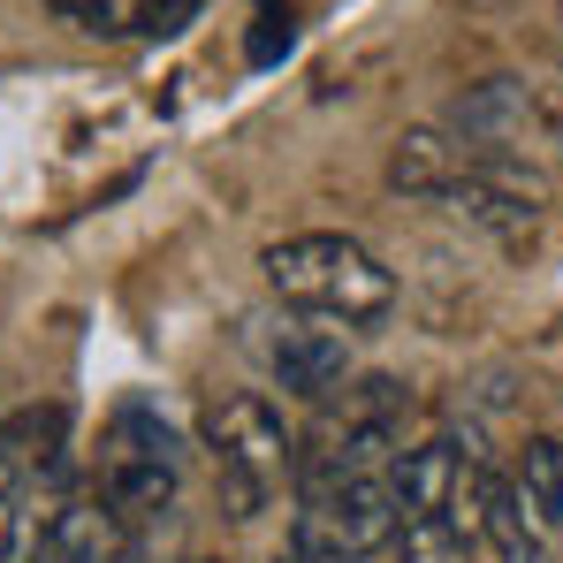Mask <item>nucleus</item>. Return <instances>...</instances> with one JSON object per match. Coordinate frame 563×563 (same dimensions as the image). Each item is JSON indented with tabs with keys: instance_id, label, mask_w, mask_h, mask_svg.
I'll return each mask as SVG.
<instances>
[{
	"instance_id": "1",
	"label": "nucleus",
	"mask_w": 563,
	"mask_h": 563,
	"mask_svg": "<svg viewBox=\"0 0 563 563\" xmlns=\"http://www.w3.org/2000/svg\"><path fill=\"white\" fill-rule=\"evenodd\" d=\"M260 275L289 312L335 320V328H374L396 312V267H380V252H366L358 236L335 229H305L260 252Z\"/></svg>"
},
{
	"instance_id": "2",
	"label": "nucleus",
	"mask_w": 563,
	"mask_h": 563,
	"mask_svg": "<svg viewBox=\"0 0 563 563\" xmlns=\"http://www.w3.org/2000/svg\"><path fill=\"white\" fill-rule=\"evenodd\" d=\"M380 549H396V487H388V472L297 465L289 556L297 563H374Z\"/></svg>"
},
{
	"instance_id": "3",
	"label": "nucleus",
	"mask_w": 563,
	"mask_h": 563,
	"mask_svg": "<svg viewBox=\"0 0 563 563\" xmlns=\"http://www.w3.org/2000/svg\"><path fill=\"white\" fill-rule=\"evenodd\" d=\"M198 434H206V450H213L229 518H260L282 487L297 479V457H305L297 434H289V419L275 411V396H260V388L213 396L206 419H198Z\"/></svg>"
},
{
	"instance_id": "4",
	"label": "nucleus",
	"mask_w": 563,
	"mask_h": 563,
	"mask_svg": "<svg viewBox=\"0 0 563 563\" xmlns=\"http://www.w3.org/2000/svg\"><path fill=\"white\" fill-rule=\"evenodd\" d=\"M92 487L122 526L168 518L176 495H184V442H176V427H168L153 404H122V411L107 419V434H99Z\"/></svg>"
},
{
	"instance_id": "5",
	"label": "nucleus",
	"mask_w": 563,
	"mask_h": 563,
	"mask_svg": "<svg viewBox=\"0 0 563 563\" xmlns=\"http://www.w3.org/2000/svg\"><path fill=\"white\" fill-rule=\"evenodd\" d=\"M450 130L479 161H563V92L533 77H479L450 107Z\"/></svg>"
},
{
	"instance_id": "6",
	"label": "nucleus",
	"mask_w": 563,
	"mask_h": 563,
	"mask_svg": "<svg viewBox=\"0 0 563 563\" xmlns=\"http://www.w3.org/2000/svg\"><path fill=\"white\" fill-rule=\"evenodd\" d=\"M404 411H411V388L388 374H366L343 388V404L328 411L320 427V450H305L297 465L320 472H380L404 457Z\"/></svg>"
},
{
	"instance_id": "7",
	"label": "nucleus",
	"mask_w": 563,
	"mask_h": 563,
	"mask_svg": "<svg viewBox=\"0 0 563 563\" xmlns=\"http://www.w3.org/2000/svg\"><path fill=\"white\" fill-rule=\"evenodd\" d=\"M434 206L457 213V221H472V229H487V236H533V229H541V190L518 184L503 161H479V153L442 184Z\"/></svg>"
},
{
	"instance_id": "8",
	"label": "nucleus",
	"mask_w": 563,
	"mask_h": 563,
	"mask_svg": "<svg viewBox=\"0 0 563 563\" xmlns=\"http://www.w3.org/2000/svg\"><path fill=\"white\" fill-rule=\"evenodd\" d=\"M465 479H472V457L457 434H427L411 442L396 465H388V487H396V526L404 518H450L457 526V503H465ZM472 541V533H465Z\"/></svg>"
},
{
	"instance_id": "9",
	"label": "nucleus",
	"mask_w": 563,
	"mask_h": 563,
	"mask_svg": "<svg viewBox=\"0 0 563 563\" xmlns=\"http://www.w3.org/2000/svg\"><path fill=\"white\" fill-rule=\"evenodd\" d=\"M457 526L472 533V549H495L503 563H541V526L526 518V503H518V479L495 465H479L472 457V479H465V503H457Z\"/></svg>"
},
{
	"instance_id": "10",
	"label": "nucleus",
	"mask_w": 563,
	"mask_h": 563,
	"mask_svg": "<svg viewBox=\"0 0 563 563\" xmlns=\"http://www.w3.org/2000/svg\"><path fill=\"white\" fill-rule=\"evenodd\" d=\"M38 556L46 563H145L137 549V526H122L107 503H62V510H46V526H38Z\"/></svg>"
},
{
	"instance_id": "11",
	"label": "nucleus",
	"mask_w": 563,
	"mask_h": 563,
	"mask_svg": "<svg viewBox=\"0 0 563 563\" xmlns=\"http://www.w3.org/2000/svg\"><path fill=\"white\" fill-rule=\"evenodd\" d=\"M267 374H275L289 396H305V404H328V396L351 380V351H343V335H328V328H282L275 343H267Z\"/></svg>"
},
{
	"instance_id": "12",
	"label": "nucleus",
	"mask_w": 563,
	"mask_h": 563,
	"mask_svg": "<svg viewBox=\"0 0 563 563\" xmlns=\"http://www.w3.org/2000/svg\"><path fill=\"white\" fill-rule=\"evenodd\" d=\"M85 38H176L206 0H46Z\"/></svg>"
},
{
	"instance_id": "13",
	"label": "nucleus",
	"mask_w": 563,
	"mask_h": 563,
	"mask_svg": "<svg viewBox=\"0 0 563 563\" xmlns=\"http://www.w3.org/2000/svg\"><path fill=\"white\" fill-rule=\"evenodd\" d=\"M472 161V145L457 130H404L396 145H388V190H404V198H442V184L457 176Z\"/></svg>"
},
{
	"instance_id": "14",
	"label": "nucleus",
	"mask_w": 563,
	"mask_h": 563,
	"mask_svg": "<svg viewBox=\"0 0 563 563\" xmlns=\"http://www.w3.org/2000/svg\"><path fill=\"white\" fill-rule=\"evenodd\" d=\"M518 503H526V518L541 526V541H556L563 533V442L556 434H541V442H526V457H518Z\"/></svg>"
},
{
	"instance_id": "15",
	"label": "nucleus",
	"mask_w": 563,
	"mask_h": 563,
	"mask_svg": "<svg viewBox=\"0 0 563 563\" xmlns=\"http://www.w3.org/2000/svg\"><path fill=\"white\" fill-rule=\"evenodd\" d=\"M396 556L404 563H472V541H465V526H450V518H404L396 526Z\"/></svg>"
},
{
	"instance_id": "16",
	"label": "nucleus",
	"mask_w": 563,
	"mask_h": 563,
	"mask_svg": "<svg viewBox=\"0 0 563 563\" xmlns=\"http://www.w3.org/2000/svg\"><path fill=\"white\" fill-rule=\"evenodd\" d=\"M31 549V510H23V495L0 479V563H23Z\"/></svg>"
},
{
	"instance_id": "17",
	"label": "nucleus",
	"mask_w": 563,
	"mask_h": 563,
	"mask_svg": "<svg viewBox=\"0 0 563 563\" xmlns=\"http://www.w3.org/2000/svg\"><path fill=\"white\" fill-rule=\"evenodd\" d=\"M190 563H213V556H190Z\"/></svg>"
},
{
	"instance_id": "18",
	"label": "nucleus",
	"mask_w": 563,
	"mask_h": 563,
	"mask_svg": "<svg viewBox=\"0 0 563 563\" xmlns=\"http://www.w3.org/2000/svg\"><path fill=\"white\" fill-rule=\"evenodd\" d=\"M275 563H297V556H275Z\"/></svg>"
},
{
	"instance_id": "19",
	"label": "nucleus",
	"mask_w": 563,
	"mask_h": 563,
	"mask_svg": "<svg viewBox=\"0 0 563 563\" xmlns=\"http://www.w3.org/2000/svg\"><path fill=\"white\" fill-rule=\"evenodd\" d=\"M556 15H563V0H556Z\"/></svg>"
}]
</instances>
